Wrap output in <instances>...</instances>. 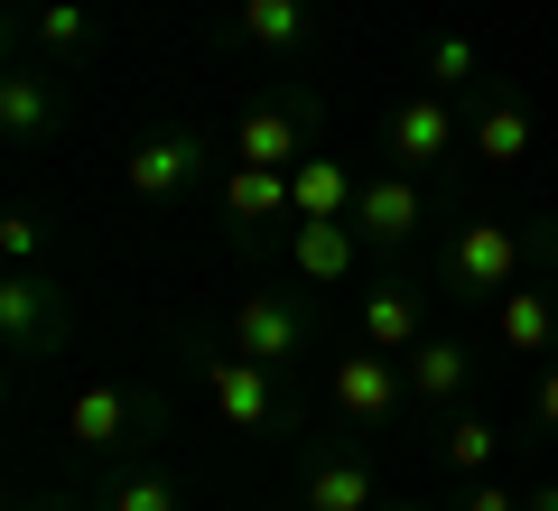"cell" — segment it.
Masks as SVG:
<instances>
[{
  "label": "cell",
  "mask_w": 558,
  "mask_h": 511,
  "mask_svg": "<svg viewBox=\"0 0 558 511\" xmlns=\"http://www.w3.org/2000/svg\"><path fill=\"white\" fill-rule=\"evenodd\" d=\"M0 334H10V354H20V363H57L65 334H75V307H65L57 279L10 270V279H0Z\"/></svg>",
  "instance_id": "4"
},
{
  "label": "cell",
  "mask_w": 558,
  "mask_h": 511,
  "mask_svg": "<svg viewBox=\"0 0 558 511\" xmlns=\"http://www.w3.org/2000/svg\"><path fill=\"white\" fill-rule=\"evenodd\" d=\"M521 149H531V112H521L512 94H502V102H484V112H475V158H494V168H512Z\"/></svg>",
  "instance_id": "21"
},
{
  "label": "cell",
  "mask_w": 558,
  "mask_h": 511,
  "mask_svg": "<svg viewBox=\"0 0 558 511\" xmlns=\"http://www.w3.org/2000/svg\"><path fill=\"white\" fill-rule=\"evenodd\" d=\"M233 344L252 363H279V373H289V363L307 354V307L299 297H242L233 307Z\"/></svg>",
  "instance_id": "9"
},
{
  "label": "cell",
  "mask_w": 558,
  "mask_h": 511,
  "mask_svg": "<svg viewBox=\"0 0 558 511\" xmlns=\"http://www.w3.org/2000/svg\"><path fill=\"white\" fill-rule=\"evenodd\" d=\"M494 344L512 363H558V279H539V289H512L494 316Z\"/></svg>",
  "instance_id": "13"
},
{
  "label": "cell",
  "mask_w": 558,
  "mask_h": 511,
  "mask_svg": "<svg viewBox=\"0 0 558 511\" xmlns=\"http://www.w3.org/2000/svg\"><path fill=\"white\" fill-rule=\"evenodd\" d=\"M457 511H531V492H502V484H475Z\"/></svg>",
  "instance_id": "25"
},
{
  "label": "cell",
  "mask_w": 558,
  "mask_h": 511,
  "mask_svg": "<svg viewBox=\"0 0 558 511\" xmlns=\"http://www.w3.org/2000/svg\"><path fill=\"white\" fill-rule=\"evenodd\" d=\"M418 223H428V186H418L410 168H381V178H363V196H354V233H363V242L400 252Z\"/></svg>",
  "instance_id": "7"
},
{
  "label": "cell",
  "mask_w": 558,
  "mask_h": 511,
  "mask_svg": "<svg viewBox=\"0 0 558 511\" xmlns=\"http://www.w3.org/2000/svg\"><path fill=\"white\" fill-rule=\"evenodd\" d=\"M400 373H410V400L457 410V400L475 391V344H465V334H418L410 354H400Z\"/></svg>",
  "instance_id": "8"
},
{
  "label": "cell",
  "mask_w": 558,
  "mask_h": 511,
  "mask_svg": "<svg viewBox=\"0 0 558 511\" xmlns=\"http://www.w3.org/2000/svg\"><path fill=\"white\" fill-rule=\"evenodd\" d=\"M475 75H484V47L475 38H457V28L428 38V84H475Z\"/></svg>",
  "instance_id": "23"
},
{
  "label": "cell",
  "mask_w": 558,
  "mask_h": 511,
  "mask_svg": "<svg viewBox=\"0 0 558 511\" xmlns=\"http://www.w3.org/2000/svg\"><path fill=\"white\" fill-rule=\"evenodd\" d=\"M531 511H558V484H531Z\"/></svg>",
  "instance_id": "28"
},
{
  "label": "cell",
  "mask_w": 558,
  "mask_h": 511,
  "mask_svg": "<svg viewBox=\"0 0 558 511\" xmlns=\"http://www.w3.org/2000/svg\"><path fill=\"white\" fill-rule=\"evenodd\" d=\"M438 455H447L457 474H484V465L502 455V428H494V418H457V428L438 437Z\"/></svg>",
  "instance_id": "22"
},
{
  "label": "cell",
  "mask_w": 558,
  "mask_h": 511,
  "mask_svg": "<svg viewBox=\"0 0 558 511\" xmlns=\"http://www.w3.org/2000/svg\"><path fill=\"white\" fill-rule=\"evenodd\" d=\"M531 260V233H512V223H457L447 233V260H438V289L447 297H512V270Z\"/></svg>",
  "instance_id": "3"
},
{
  "label": "cell",
  "mask_w": 558,
  "mask_h": 511,
  "mask_svg": "<svg viewBox=\"0 0 558 511\" xmlns=\"http://www.w3.org/2000/svg\"><path fill=\"white\" fill-rule=\"evenodd\" d=\"M307 139H317V94H289V102H252V112L223 131V149L242 168H299Z\"/></svg>",
  "instance_id": "5"
},
{
  "label": "cell",
  "mask_w": 558,
  "mask_h": 511,
  "mask_svg": "<svg viewBox=\"0 0 558 511\" xmlns=\"http://www.w3.org/2000/svg\"><path fill=\"white\" fill-rule=\"evenodd\" d=\"M354 215H317V223H289V270L307 279V289H336L344 270H354Z\"/></svg>",
  "instance_id": "14"
},
{
  "label": "cell",
  "mask_w": 558,
  "mask_h": 511,
  "mask_svg": "<svg viewBox=\"0 0 558 511\" xmlns=\"http://www.w3.org/2000/svg\"><path fill=\"white\" fill-rule=\"evenodd\" d=\"M28 28H38V38L57 47V65H65V57H84V38H94V20H84L75 0H57V10H38V20H28Z\"/></svg>",
  "instance_id": "24"
},
{
  "label": "cell",
  "mask_w": 558,
  "mask_h": 511,
  "mask_svg": "<svg viewBox=\"0 0 558 511\" xmlns=\"http://www.w3.org/2000/svg\"><path fill=\"white\" fill-rule=\"evenodd\" d=\"M400 391H410V373H400L391 354H373V344H363V354H344L336 381H326V400H336L344 418H363V428H373V418H391Z\"/></svg>",
  "instance_id": "12"
},
{
  "label": "cell",
  "mask_w": 558,
  "mask_h": 511,
  "mask_svg": "<svg viewBox=\"0 0 558 511\" xmlns=\"http://www.w3.org/2000/svg\"><path fill=\"white\" fill-rule=\"evenodd\" d=\"M57 121H65V94H57V75L20 57L10 75H0V131L20 139V149H38V139H57Z\"/></svg>",
  "instance_id": "11"
},
{
  "label": "cell",
  "mask_w": 558,
  "mask_h": 511,
  "mask_svg": "<svg viewBox=\"0 0 558 511\" xmlns=\"http://www.w3.org/2000/svg\"><path fill=\"white\" fill-rule=\"evenodd\" d=\"M242 38L260 47V57H307V38H317V0H242Z\"/></svg>",
  "instance_id": "17"
},
{
  "label": "cell",
  "mask_w": 558,
  "mask_h": 511,
  "mask_svg": "<svg viewBox=\"0 0 558 511\" xmlns=\"http://www.w3.org/2000/svg\"><path fill=\"white\" fill-rule=\"evenodd\" d=\"M121 186L140 205H186L205 186V131H149L131 149V168H121Z\"/></svg>",
  "instance_id": "6"
},
{
  "label": "cell",
  "mask_w": 558,
  "mask_h": 511,
  "mask_svg": "<svg viewBox=\"0 0 558 511\" xmlns=\"http://www.w3.org/2000/svg\"><path fill=\"white\" fill-rule=\"evenodd\" d=\"M168 428V400L140 391V381H84L65 400V447L94 455V465H121V455H149Z\"/></svg>",
  "instance_id": "2"
},
{
  "label": "cell",
  "mask_w": 558,
  "mask_h": 511,
  "mask_svg": "<svg viewBox=\"0 0 558 511\" xmlns=\"http://www.w3.org/2000/svg\"><path fill=\"white\" fill-rule=\"evenodd\" d=\"M418 334H428V307H418L410 279H381V289H363V344H373V354H410Z\"/></svg>",
  "instance_id": "15"
},
{
  "label": "cell",
  "mask_w": 558,
  "mask_h": 511,
  "mask_svg": "<svg viewBox=\"0 0 558 511\" xmlns=\"http://www.w3.org/2000/svg\"><path fill=\"white\" fill-rule=\"evenodd\" d=\"M223 215H242V223L299 215V205H289V168H242V158H233V186H223Z\"/></svg>",
  "instance_id": "20"
},
{
  "label": "cell",
  "mask_w": 558,
  "mask_h": 511,
  "mask_svg": "<svg viewBox=\"0 0 558 511\" xmlns=\"http://www.w3.org/2000/svg\"><path fill=\"white\" fill-rule=\"evenodd\" d=\"M457 149V121H447V102H428V94H410V102H391V121H381V158L391 168H438V158Z\"/></svg>",
  "instance_id": "10"
},
{
  "label": "cell",
  "mask_w": 558,
  "mask_h": 511,
  "mask_svg": "<svg viewBox=\"0 0 558 511\" xmlns=\"http://www.w3.org/2000/svg\"><path fill=\"white\" fill-rule=\"evenodd\" d=\"M299 511H381V502H373V474H363L354 455L307 447V492H299Z\"/></svg>",
  "instance_id": "19"
},
{
  "label": "cell",
  "mask_w": 558,
  "mask_h": 511,
  "mask_svg": "<svg viewBox=\"0 0 558 511\" xmlns=\"http://www.w3.org/2000/svg\"><path fill=\"white\" fill-rule=\"evenodd\" d=\"M178 354L196 363L205 400H215V418L233 437H279L289 428V373L279 363H252L242 344H196V334H178Z\"/></svg>",
  "instance_id": "1"
},
{
  "label": "cell",
  "mask_w": 558,
  "mask_h": 511,
  "mask_svg": "<svg viewBox=\"0 0 558 511\" xmlns=\"http://www.w3.org/2000/svg\"><path fill=\"white\" fill-rule=\"evenodd\" d=\"M354 196H363V178L344 168L336 149H307L299 168H289V205H299V223H317V215H354Z\"/></svg>",
  "instance_id": "16"
},
{
  "label": "cell",
  "mask_w": 558,
  "mask_h": 511,
  "mask_svg": "<svg viewBox=\"0 0 558 511\" xmlns=\"http://www.w3.org/2000/svg\"><path fill=\"white\" fill-rule=\"evenodd\" d=\"M381 511H428V502H381Z\"/></svg>",
  "instance_id": "30"
},
{
  "label": "cell",
  "mask_w": 558,
  "mask_h": 511,
  "mask_svg": "<svg viewBox=\"0 0 558 511\" xmlns=\"http://www.w3.org/2000/svg\"><path fill=\"white\" fill-rule=\"evenodd\" d=\"M0 242H10V260H20V270L38 260V223H28V215H10V223H0Z\"/></svg>",
  "instance_id": "26"
},
{
  "label": "cell",
  "mask_w": 558,
  "mask_h": 511,
  "mask_svg": "<svg viewBox=\"0 0 558 511\" xmlns=\"http://www.w3.org/2000/svg\"><path fill=\"white\" fill-rule=\"evenodd\" d=\"M28 511H75V502H28Z\"/></svg>",
  "instance_id": "29"
},
{
  "label": "cell",
  "mask_w": 558,
  "mask_h": 511,
  "mask_svg": "<svg viewBox=\"0 0 558 511\" xmlns=\"http://www.w3.org/2000/svg\"><path fill=\"white\" fill-rule=\"evenodd\" d=\"M531 418H539V437H558V363L539 373V400H531Z\"/></svg>",
  "instance_id": "27"
},
{
  "label": "cell",
  "mask_w": 558,
  "mask_h": 511,
  "mask_svg": "<svg viewBox=\"0 0 558 511\" xmlns=\"http://www.w3.org/2000/svg\"><path fill=\"white\" fill-rule=\"evenodd\" d=\"M102 511H186V484L159 455H121V465L102 474Z\"/></svg>",
  "instance_id": "18"
}]
</instances>
